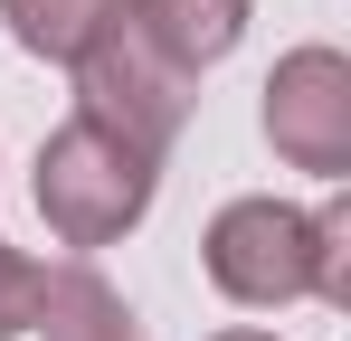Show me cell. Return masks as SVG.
<instances>
[{
    "mask_svg": "<svg viewBox=\"0 0 351 341\" xmlns=\"http://www.w3.org/2000/svg\"><path fill=\"white\" fill-rule=\"evenodd\" d=\"M209 284L247 313H285V303H332L351 313V199L294 209V199H228L199 237Z\"/></svg>",
    "mask_w": 351,
    "mask_h": 341,
    "instance_id": "obj_1",
    "label": "cell"
},
{
    "mask_svg": "<svg viewBox=\"0 0 351 341\" xmlns=\"http://www.w3.org/2000/svg\"><path fill=\"white\" fill-rule=\"evenodd\" d=\"M152 190H162V162H143L133 142H114V133L86 123V114H66L58 133L38 142V170H29V199H38L48 237L76 247V256L133 237L143 209H152Z\"/></svg>",
    "mask_w": 351,
    "mask_h": 341,
    "instance_id": "obj_2",
    "label": "cell"
},
{
    "mask_svg": "<svg viewBox=\"0 0 351 341\" xmlns=\"http://www.w3.org/2000/svg\"><path fill=\"white\" fill-rule=\"evenodd\" d=\"M66 76H76V114L105 123L114 142H133L143 162H162V152L180 142V123H190V105H199V76L152 48V38L133 29V10H123Z\"/></svg>",
    "mask_w": 351,
    "mask_h": 341,
    "instance_id": "obj_3",
    "label": "cell"
},
{
    "mask_svg": "<svg viewBox=\"0 0 351 341\" xmlns=\"http://www.w3.org/2000/svg\"><path fill=\"white\" fill-rule=\"evenodd\" d=\"M266 142L285 170H313L323 190L351 180V57L342 48H285L266 76Z\"/></svg>",
    "mask_w": 351,
    "mask_h": 341,
    "instance_id": "obj_4",
    "label": "cell"
},
{
    "mask_svg": "<svg viewBox=\"0 0 351 341\" xmlns=\"http://www.w3.org/2000/svg\"><path fill=\"white\" fill-rule=\"evenodd\" d=\"M133 10V29L152 38V48L171 57V66H219V57L247 38V19H256V0H123Z\"/></svg>",
    "mask_w": 351,
    "mask_h": 341,
    "instance_id": "obj_5",
    "label": "cell"
},
{
    "mask_svg": "<svg viewBox=\"0 0 351 341\" xmlns=\"http://www.w3.org/2000/svg\"><path fill=\"white\" fill-rule=\"evenodd\" d=\"M38 341H143V323H133V303H123L95 266H48Z\"/></svg>",
    "mask_w": 351,
    "mask_h": 341,
    "instance_id": "obj_6",
    "label": "cell"
},
{
    "mask_svg": "<svg viewBox=\"0 0 351 341\" xmlns=\"http://www.w3.org/2000/svg\"><path fill=\"white\" fill-rule=\"evenodd\" d=\"M0 19H10V38H19L29 57L76 66V57H86V48L123 19V0H0Z\"/></svg>",
    "mask_w": 351,
    "mask_h": 341,
    "instance_id": "obj_7",
    "label": "cell"
},
{
    "mask_svg": "<svg viewBox=\"0 0 351 341\" xmlns=\"http://www.w3.org/2000/svg\"><path fill=\"white\" fill-rule=\"evenodd\" d=\"M38 303H48V266L0 247V341H29L38 332Z\"/></svg>",
    "mask_w": 351,
    "mask_h": 341,
    "instance_id": "obj_8",
    "label": "cell"
},
{
    "mask_svg": "<svg viewBox=\"0 0 351 341\" xmlns=\"http://www.w3.org/2000/svg\"><path fill=\"white\" fill-rule=\"evenodd\" d=\"M209 341H285V332H266V323H228V332H209Z\"/></svg>",
    "mask_w": 351,
    "mask_h": 341,
    "instance_id": "obj_9",
    "label": "cell"
}]
</instances>
